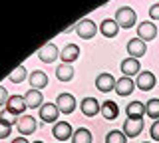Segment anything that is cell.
Masks as SVG:
<instances>
[{
	"mask_svg": "<svg viewBox=\"0 0 159 143\" xmlns=\"http://www.w3.org/2000/svg\"><path fill=\"white\" fill-rule=\"evenodd\" d=\"M135 20H137V14H135L133 8H129V6L117 8L116 22L119 24V28H133V26H135Z\"/></svg>",
	"mask_w": 159,
	"mask_h": 143,
	"instance_id": "6da1fadb",
	"label": "cell"
},
{
	"mask_svg": "<svg viewBox=\"0 0 159 143\" xmlns=\"http://www.w3.org/2000/svg\"><path fill=\"white\" fill-rule=\"evenodd\" d=\"M76 32H78V36L82 38V40H92V38L96 36V32H98V26H96L93 20L84 18V20H80L76 24Z\"/></svg>",
	"mask_w": 159,
	"mask_h": 143,
	"instance_id": "7a4b0ae2",
	"label": "cell"
},
{
	"mask_svg": "<svg viewBox=\"0 0 159 143\" xmlns=\"http://www.w3.org/2000/svg\"><path fill=\"white\" fill-rule=\"evenodd\" d=\"M143 131V117H127L123 121V133L127 137H137Z\"/></svg>",
	"mask_w": 159,
	"mask_h": 143,
	"instance_id": "3957f363",
	"label": "cell"
},
{
	"mask_svg": "<svg viewBox=\"0 0 159 143\" xmlns=\"http://www.w3.org/2000/svg\"><path fill=\"white\" fill-rule=\"evenodd\" d=\"M52 135L62 143L66 139H72L74 129H72V125H70L68 121H58V123H54V127H52Z\"/></svg>",
	"mask_w": 159,
	"mask_h": 143,
	"instance_id": "277c9868",
	"label": "cell"
},
{
	"mask_svg": "<svg viewBox=\"0 0 159 143\" xmlns=\"http://www.w3.org/2000/svg\"><path fill=\"white\" fill-rule=\"evenodd\" d=\"M80 109H82V113L86 117H93L102 111V103H99L96 97H84V100L80 101Z\"/></svg>",
	"mask_w": 159,
	"mask_h": 143,
	"instance_id": "5b68a950",
	"label": "cell"
},
{
	"mask_svg": "<svg viewBox=\"0 0 159 143\" xmlns=\"http://www.w3.org/2000/svg\"><path fill=\"white\" fill-rule=\"evenodd\" d=\"M58 115H60V109L56 103H44L40 107V119L44 123H58Z\"/></svg>",
	"mask_w": 159,
	"mask_h": 143,
	"instance_id": "8992f818",
	"label": "cell"
},
{
	"mask_svg": "<svg viewBox=\"0 0 159 143\" xmlns=\"http://www.w3.org/2000/svg\"><path fill=\"white\" fill-rule=\"evenodd\" d=\"M38 58L42 60L44 64H52L56 58H60V50H58V46L54 42H50V44H44L42 48L38 50Z\"/></svg>",
	"mask_w": 159,
	"mask_h": 143,
	"instance_id": "52a82bcc",
	"label": "cell"
},
{
	"mask_svg": "<svg viewBox=\"0 0 159 143\" xmlns=\"http://www.w3.org/2000/svg\"><path fill=\"white\" fill-rule=\"evenodd\" d=\"M116 78L111 76V74H107V72H102V74H98V78H96V87L99 92H103V93H107V92H111V90H116Z\"/></svg>",
	"mask_w": 159,
	"mask_h": 143,
	"instance_id": "ba28073f",
	"label": "cell"
},
{
	"mask_svg": "<svg viewBox=\"0 0 159 143\" xmlns=\"http://www.w3.org/2000/svg\"><path fill=\"white\" fill-rule=\"evenodd\" d=\"M157 36V26L151 20H143L141 24H137V38H141L143 42L153 40Z\"/></svg>",
	"mask_w": 159,
	"mask_h": 143,
	"instance_id": "9c48e42d",
	"label": "cell"
},
{
	"mask_svg": "<svg viewBox=\"0 0 159 143\" xmlns=\"http://www.w3.org/2000/svg\"><path fill=\"white\" fill-rule=\"evenodd\" d=\"M155 82H157V80H155V76H153V72L143 70V72L137 74L135 86H137L141 92H149V90H153V87H155Z\"/></svg>",
	"mask_w": 159,
	"mask_h": 143,
	"instance_id": "30bf717a",
	"label": "cell"
},
{
	"mask_svg": "<svg viewBox=\"0 0 159 143\" xmlns=\"http://www.w3.org/2000/svg\"><path fill=\"white\" fill-rule=\"evenodd\" d=\"M56 105H58L60 113H66L68 115V113H72L76 109V97L72 93H60L58 100H56Z\"/></svg>",
	"mask_w": 159,
	"mask_h": 143,
	"instance_id": "8fae6325",
	"label": "cell"
},
{
	"mask_svg": "<svg viewBox=\"0 0 159 143\" xmlns=\"http://www.w3.org/2000/svg\"><path fill=\"white\" fill-rule=\"evenodd\" d=\"M16 129L20 131V135H32L36 131V119L32 115H20L16 121Z\"/></svg>",
	"mask_w": 159,
	"mask_h": 143,
	"instance_id": "7c38bea8",
	"label": "cell"
},
{
	"mask_svg": "<svg viewBox=\"0 0 159 143\" xmlns=\"http://www.w3.org/2000/svg\"><path fill=\"white\" fill-rule=\"evenodd\" d=\"M145 52H147V44L141 40V38H131V40L127 42V54L131 58H141V56H145Z\"/></svg>",
	"mask_w": 159,
	"mask_h": 143,
	"instance_id": "4fadbf2b",
	"label": "cell"
},
{
	"mask_svg": "<svg viewBox=\"0 0 159 143\" xmlns=\"http://www.w3.org/2000/svg\"><path fill=\"white\" fill-rule=\"evenodd\" d=\"M26 100H24V96H10L8 97V103H6V109L12 111L14 115H22L24 111H26Z\"/></svg>",
	"mask_w": 159,
	"mask_h": 143,
	"instance_id": "5bb4252c",
	"label": "cell"
},
{
	"mask_svg": "<svg viewBox=\"0 0 159 143\" xmlns=\"http://www.w3.org/2000/svg\"><path fill=\"white\" fill-rule=\"evenodd\" d=\"M24 100H26V105L30 107V109H40V107L44 105V96H42V92L40 90H32V87H30V90L24 93Z\"/></svg>",
	"mask_w": 159,
	"mask_h": 143,
	"instance_id": "9a60e30c",
	"label": "cell"
},
{
	"mask_svg": "<svg viewBox=\"0 0 159 143\" xmlns=\"http://www.w3.org/2000/svg\"><path fill=\"white\" fill-rule=\"evenodd\" d=\"M133 87H135V82L131 80V78H127V76H123V78H119V80L116 82V92L117 96H121V97H127L129 93L133 92Z\"/></svg>",
	"mask_w": 159,
	"mask_h": 143,
	"instance_id": "2e32d148",
	"label": "cell"
},
{
	"mask_svg": "<svg viewBox=\"0 0 159 143\" xmlns=\"http://www.w3.org/2000/svg\"><path fill=\"white\" fill-rule=\"evenodd\" d=\"M28 82H30V87H32V90H40V92H42L44 87L48 86V76L44 72H40V70H34L28 76Z\"/></svg>",
	"mask_w": 159,
	"mask_h": 143,
	"instance_id": "e0dca14e",
	"label": "cell"
},
{
	"mask_svg": "<svg viewBox=\"0 0 159 143\" xmlns=\"http://www.w3.org/2000/svg\"><path fill=\"white\" fill-rule=\"evenodd\" d=\"M121 72H123V76H127V78H131V76H137L139 72H141V66H139V60L137 58H125V60L121 62Z\"/></svg>",
	"mask_w": 159,
	"mask_h": 143,
	"instance_id": "ac0fdd59",
	"label": "cell"
},
{
	"mask_svg": "<svg viewBox=\"0 0 159 143\" xmlns=\"http://www.w3.org/2000/svg\"><path fill=\"white\" fill-rule=\"evenodd\" d=\"M99 32L103 34L106 38H116L117 36V32H119V24L116 22V18H106L102 24H99Z\"/></svg>",
	"mask_w": 159,
	"mask_h": 143,
	"instance_id": "d6986e66",
	"label": "cell"
},
{
	"mask_svg": "<svg viewBox=\"0 0 159 143\" xmlns=\"http://www.w3.org/2000/svg\"><path fill=\"white\" fill-rule=\"evenodd\" d=\"M60 58H62L64 64H74L80 58V48L76 44H68V46H64V50L60 52Z\"/></svg>",
	"mask_w": 159,
	"mask_h": 143,
	"instance_id": "ffe728a7",
	"label": "cell"
},
{
	"mask_svg": "<svg viewBox=\"0 0 159 143\" xmlns=\"http://www.w3.org/2000/svg\"><path fill=\"white\" fill-rule=\"evenodd\" d=\"M102 113L106 119H109V121H113L117 117V113H119V107H117V103L116 101H111V100H107V101H103L102 103Z\"/></svg>",
	"mask_w": 159,
	"mask_h": 143,
	"instance_id": "44dd1931",
	"label": "cell"
},
{
	"mask_svg": "<svg viewBox=\"0 0 159 143\" xmlns=\"http://www.w3.org/2000/svg\"><path fill=\"white\" fill-rule=\"evenodd\" d=\"M56 78L60 82H70L74 78V68H72V64H60V66L56 68Z\"/></svg>",
	"mask_w": 159,
	"mask_h": 143,
	"instance_id": "7402d4cb",
	"label": "cell"
},
{
	"mask_svg": "<svg viewBox=\"0 0 159 143\" xmlns=\"http://www.w3.org/2000/svg\"><path fill=\"white\" fill-rule=\"evenodd\" d=\"M93 137H92V131L86 129V127H78L72 135V143H92Z\"/></svg>",
	"mask_w": 159,
	"mask_h": 143,
	"instance_id": "603a6c76",
	"label": "cell"
},
{
	"mask_svg": "<svg viewBox=\"0 0 159 143\" xmlns=\"http://www.w3.org/2000/svg\"><path fill=\"white\" fill-rule=\"evenodd\" d=\"M125 113H127V117H143L145 115V105L141 101H131V103H127Z\"/></svg>",
	"mask_w": 159,
	"mask_h": 143,
	"instance_id": "cb8c5ba5",
	"label": "cell"
},
{
	"mask_svg": "<svg viewBox=\"0 0 159 143\" xmlns=\"http://www.w3.org/2000/svg\"><path fill=\"white\" fill-rule=\"evenodd\" d=\"M28 78V72H26V66L24 64H20V66H16L12 72L8 74V80L10 82H14V83H20V82H24Z\"/></svg>",
	"mask_w": 159,
	"mask_h": 143,
	"instance_id": "d4e9b609",
	"label": "cell"
},
{
	"mask_svg": "<svg viewBox=\"0 0 159 143\" xmlns=\"http://www.w3.org/2000/svg\"><path fill=\"white\" fill-rule=\"evenodd\" d=\"M145 115H149L151 119H159V100L157 97H153V100H149L145 103Z\"/></svg>",
	"mask_w": 159,
	"mask_h": 143,
	"instance_id": "484cf974",
	"label": "cell"
},
{
	"mask_svg": "<svg viewBox=\"0 0 159 143\" xmlns=\"http://www.w3.org/2000/svg\"><path fill=\"white\" fill-rule=\"evenodd\" d=\"M125 141H127V135L119 129H111L106 135V143H125Z\"/></svg>",
	"mask_w": 159,
	"mask_h": 143,
	"instance_id": "4316f807",
	"label": "cell"
},
{
	"mask_svg": "<svg viewBox=\"0 0 159 143\" xmlns=\"http://www.w3.org/2000/svg\"><path fill=\"white\" fill-rule=\"evenodd\" d=\"M10 131H12V125H10L6 119L0 117V139H6V137L10 135Z\"/></svg>",
	"mask_w": 159,
	"mask_h": 143,
	"instance_id": "83f0119b",
	"label": "cell"
},
{
	"mask_svg": "<svg viewBox=\"0 0 159 143\" xmlns=\"http://www.w3.org/2000/svg\"><path fill=\"white\" fill-rule=\"evenodd\" d=\"M0 117H2V119H6L10 125H14V123H16V115H14L12 111H8V109H4L2 113H0Z\"/></svg>",
	"mask_w": 159,
	"mask_h": 143,
	"instance_id": "f1b7e54d",
	"label": "cell"
},
{
	"mask_svg": "<svg viewBox=\"0 0 159 143\" xmlns=\"http://www.w3.org/2000/svg\"><path fill=\"white\" fill-rule=\"evenodd\" d=\"M149 133H151V139H153V141H159V119L153 121V125H151V129H149Z\"/></svg>",
	"mask_w": 159,
	"mask_h": 143,
	"instance_id": "f546056e",
	"label": "cell"
},
{
	"mask_svg": "<svg viewBox=\"0 0 159 143\" xmlns=\"http://www.w3.org/2000/svg\"><path fill=\"white\" fill-rule=\"evenodd\" d=\"M8 92H6V87H4V86H0V105H6V103H8Z\"/></svg>",
	"mask_w": 159,
	"mask_h": 143,
	"instance_id": "4dcf8cb0",
	"label": "cell"
},
{
	"mask_svg": "<svg viewBox=\"0 0 159 143\" xmlns=\"http://www.w3.org/2000/svg\"><path fill=\"white\" fill-rule=\"evenodd\" d=\"M149 16H151V20H159V4H153L149 8Z\"/></svg>",
	"mask_w": 159,
	"mask_h": 143,
	"instance_id": "1f68e13d",
	"label": "cell"
},
{
	"mask_svg": "<svg viewBox=\"0 0 159 143\" xmlns=\"http://www.w3.org/2000/svg\"><path fill=\"white\" fill-rule=\"evenodd\" d=\"M12 143H30V141H28V139H26L24 135H20V137H16V139H14Z\"/></svg>",
	"mask_w": 159,
	"mask_h": 143,
	"instance_id": "d6a6232c",
	"label": "cell"
},
{
	"mask_svg": "<svg viewBox=\"0 0 159 143\" xmlns=\"http://www.w3.org/2000/svg\"><path fill=\"white\" fill-rule=\"evenodd\" d=\"M32 143H44V141H32Z\"/></svg>",
	"mask_w": 159,
	"mask_h": 143,
	"instance_id": "836d02e7",
	"label": "cell"
},
{
	"mask_svg": "<svg viewBox=\"0 0 159 143\" xmlns=\"http://www.w3.org/2000/svg\"><path fill=\"white\" fill-rule=\"evenodd\" d=\"M143 143H147V141H143Z\"/></svg>",
	"mask_w": 159,
	"mask_h": 143,
	"instance_id": "e575fe53",
	"label": "cell"
},
{
	"mask_svg": "<svg viewBox=\"0 0 159 143\" xmlns=\"http://www.w3.org/2000/svg\"><path fill=\"white\" fill-rule=\"evenodd\" d=\"M58 143H60V141H58Z\"/></svg>",
	"mask_w": 159,
	"mask_h": 143,
	"instance_id": "d590c367",
	"label": "cell"
}]
</instances>
